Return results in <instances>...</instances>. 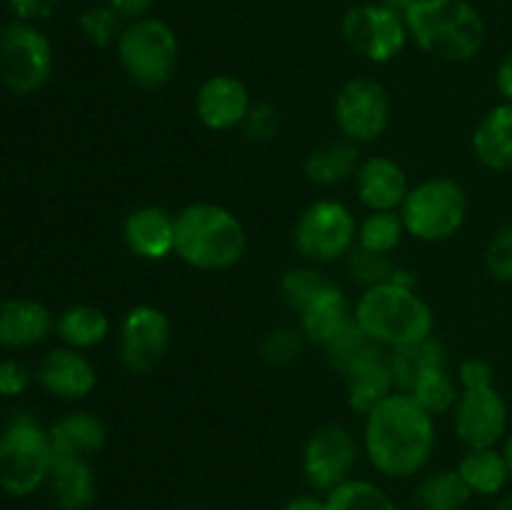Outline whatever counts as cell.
I'll use <instances>...</instances> for the list:
<instances>
[{"instance_id": "cell-1", "label": "cell", "mask_w": 512, "mask_h": 510, "mask_svg": "<svg viewBox=\"0 0 512 510\" xmlns=\"http://www.w3.org/2000/svg\"><path fill=\"white\" fill-rule=\"evenodd\" d=\"M363 418L365 455L380 475L405 480L430 463L438 440L435 415H430L413 395L395 390Z\"/></svg>"}, {"instance_id": "cell-2", "label": "cell", "mask_w": 512, "mask_h": 510, "mask_svg": "<svg viewBox=\"0 0 512 510\" xmlns=\"http://www.w3.org/2000/svg\"><path fill=\"white\" fill-rule=\"evenodd\" d=\"M248 235L233 210L218 203H190L175 215V255L205 273L230 270L243 260Z\"/></svg>"}, {"instance_id": "cell-3", "label": "cell", "mask_w": 512, "mask_h": 510, "mask_svg": "<svg viewBox=\"0 0 512 510\" xmlns=\"http://www.w3.org/2000/svg\"><path fill=\"white\" fill-rule=\"evenodd\" d=\"M403 18L415 45L445 63L473 60L485 45V20L468 0H413Z\"/></svg>"}, {"instance_id": "cell-4", "label": "cell", "mask_w": 512, "mask_h": 510, "mask_svg": "<svg viewBox=\"0 0 512 510\" xmlns=\"http://www.w3.org/2000/svg\"><path fill=\"white\" fill-rule=\"evenodd\" d=\"M355 323L373 343L395 350L433 335L435 315L413 285L388 283L365 288L353 308Z\"/></svg>"}, {"instance_id": "cell-5", "label": "cell", "mask_w": 512, "mask_h": 510, "mask_svg": "<svg viewBox=\"0 0 512 510\" xmlns=\"http://www.w3.org/2000/svg\"><path fill=\"white\" fill-rule=\"evenodd\" d=\"M48 430L30 415H18L0 433V490L10 498H28L48 483L53 468Z\"/></svg>"}, {"instance_id": "cell-6", "label": "cell", "mask_w": 512, "mask_h": 510, "mask_svg": "<svg viewBox=\"0 0 512 510\" xmlns=\"http://www.w3.org/2000/svg\"><path fill=\"white\" fill-rule=\"evenodd\" d=\"M120 68L143 90H160L175 78L180 43L175 30L160 18H140L123 28L118 43Z\"/></svg>"}, {"instance_id": "cell-7", "label": "cell", "mask_w": 512, "mask_h": 510, "mask_svg": "<svg viewBox=\"0 0 512 510\" xmlns=\"http://www.w3.org/2000/svg\"><path fill=\"white\" fill-rule=\"evenodd\" d=\"M405 233L423 243H443L463 228L468 195L458 180L428 178L413 185L400 205Z\"/></svg>"}, {"instance_id": "cell-8", "label": "cell", "mask_w": 512, "mask_h": 510, "mask_svg": "<svg viewBox=\"0 0 512 510\" xmlns=\"http://www.w3.org/2000/svg\"><path fill=\"white\" fill-rule=\"evenodd\" d=\"M53 43L33 23L5 25L0 30V83L15 95H35L53 75Z\"/></svg>"}, {"instance_id": "cell-9", "label": "cell", "mask_w": 512, "mask_h": 510, "mask_svg": "<svg viewBox=\"0 0 512 510\" xmlns=\"http://www.w3.org/2000/svg\"><path fill=\"white\" fill-rule=\"evenodd\" d=\"M293 243L305 263H333L358 245V220L340 200H315L300 213Z\"/></svg>"}, {"instance_id": "cell-10", "label": "cell", "mask_w": 512, "mask_h": 510, "mask_svg": "<svg viewBox=\"0 0 512 510\" xmlns=\"http://www.w3.org/2000/svg\"><path fill=\"white\" fill-rule=\"evenodd\" d=\"M345 43L370 63H390L408 43L405 18L383 3H363L350 8L340 23Z\"/></svg>"}, {"instance_id": "cell-11", "label": "cell", "mask_w": 512, "mask_h": 510, "mask_svg": "<svg viewBox=\"0 0 512 510\" xmlns=\"http://www.w3.org/2000/svg\"><path fill=\"white\" fill-rule=\"evenodd\" d=\"M170 340H173V328L168 315L155 305H135L120 320V363L135 375L153 373L168 355Z\"/></svg>"}, {"instance_id": "cell-12", "label": "cell", "mask_w": 512, "mask_h": 510, "mask_svg": "<svg viewBox=\"0 0 512 510\" xmlns=\"http://www.w3.org/2000/svg\"><path fill=\"white\" fill-rule=\"evenodd\" d=\"M335 123L355 145L378 140L390 123L388 88L373 78L348 80L335 98Z\"/></svg>"}, {"instance_id": "cell-13", "label": "cell", "mask_w": 512, "mask_h": 510, "mask_svg": "<svg viewBox=\"0 0 512 510\" xmlns=\"http://www.w3.org/2000/svg\"><path fill=\"white\" fill-rule=\"evenodd\" d=\"M355 463H358V443L343 425H323L315 430L300 458L308 485L323 495L353 478Z\"/></svg>"}, {"instance_id": "cell-14", "label": "cell", "mask_w": 512, "mask_h": 510, "mask_svg": "<svg viewBox=\"0 0 512 510\" xmlns=\"http://www.w3.org/2000/svg\"><path fill=\"white\" fill-rule=\"evenodd\" d=\"M455 433L468 450L495 448L508 430V405L498 388L460 390L453 408Z\"/></svg>"}, {"instance_id": "cell-15", "label": "cell", "mask_w": 512, "mask_h": 510, "mask_svg": "<svg viewBox=\"0 0 512 510\" xmlns=\"http://www.w3.org/2000/svg\"><path fill=\"white\" fill-rule=\"evenodd\" d=\"M343 378L348 385V405L358 415H368L380 400L398 390L390 350L378 343H368V348L348 365Z\"/></svg>"}, {"instance_id": "cell-16", "label": "cell", "mask_w": 512, "mask_h": 510, "mask_svg": "<svg viewBox=\"0 0 512 510\" xmlns=\"http://www.w3.org/2000/svg\"><path fill=\"white\" fill-rule=\"evenodd\" d=\"M250 105L248 88L235 75H210L195 93V115L213 133L243 125Z\"/></svg>"}, {"instance_id": "cell-17", "label": "cell", "mask_w": 512, "mask_h": 510, "mask_svg": "<svg viewBox=\"0 0 512 510\" xmlns=\"http://www.w3.org/2000/svg\"><path fill=\"white\" fill-rule=\"evenodd\" d=\"M43 390L60 400H83L98 385V370L93 360L75 348H55L40 360L35 373Z\"/></svg>"}, {"instance_id": "cell-18", "label": "cell", "mask_w": 512, "mask_h": 510, "mask_svg": "<svg viewBox=\"0 0 512 510\" xmlns=\"http://www.w3.org/2000/svg\"><path fill=\"white\" fill-rule=\"evenodd\" d=\"M123 240L140 260H165L175 253V215L158 205L135 208L123 223Z\"/></svg>"}, {"instance_id": "cell-19", "label": "cell", "mask_w": 512, "mask_h": 510, "mask_svg": "<svg viewBox=\"0 0 512 510\" xmlns=\"http://www.w3.org/2000/svg\"><path fill=\"white\" fill-rule=\"evenodd\" d=\"M355 190L368 210H400L410 185L398 160L373 155L360 163L355 173Z\"/></svg>"}, {"instance_id": "cell-20", "label": "cell", "mask_w": 512, "mask_h": 510, "mask_svg": "<svg viewBox=\"0 0 512 510\" xmlns=\"http://www.w3.org/2000/svg\"><path fill=\"white\" fill-rule=\"evenodd\" d=\"M53 328V313L40 300L10 298L0 303V348H33L43 343Z\"/></svg>"}, {"instance_id": "cell-21", "label": "cell", "mask_w": 512, "mask_h": 510, "mask_svg": "<svg viewBox=\"0 0 512 510\" xmlns=\"http://www.w3.org/2000/svg\"><path fill=\"white\" fill-rule=\"evenodd\" d=\"M45 485L60 510H88L98 498V478L88 458L55 455Z\"/></svg>"}, {"instance_id": "cell-22", "label": "cell", "mask_w": 512, "mask_h": 510, "mask_svg": "<svg viewBox=\"0 0 512 510\" xmlns=\"http://www.w3.org/2000/svg\"><path fill=\"white\" fill-rule=\"evenodd\" d=\"M298 315L305 340L325 348L353 320V308H350L343 290L330 283Z\"/></svg>"}, {"instance_id": "cell-23", "label": "cell", "mask_w": 512, "mask_h": 510, "mask_svg": "<svg viewBox=\"0 0 512 510\" xmlns=\"http://www.w3.org/2000/svg\"><path fill=\"white\" fill-rule=\"evenodd\" d=\"M50 445L55 455H75V458H90L100 453L108 438L105 423L98 415L88 410H75V413L63 415L48 428Z\"/></svg>"}, {"instance_id": "cell-24", "label": "cell", "mask_w": 512, "mask_h": 510, "mask_svg": "<svg viewBox=\"0 0 512 510\" xmlns=\"http://www.w3.org/2000/svg\"><path fill=\"white\" fill-rule=\"evenodd\" d=\"M473 153L485 168L512 170V103L488 110L473 133Z\"/></svg>"}, {"instance_id": "cell-25", "label": "cell", "mask_w": 512, "mask_h": 510, "mask_svg": "<svg viewBox=\"0 0 512 510\" xmlns=\"http://www.w3.org/2000/svg\"><path fill=\"white\" fill-rule=\"evenodd\" d=\"M390 358H393L395 385L403 393H410L413 385L423 380L428 373H433V370L448 368V350H445V345L435 335L390 350Z\"/></svg>"}, {"instance_id": "cell-26", "label": "cell", "mask_w": 512, "mask_h": 510, "mask_svg": "<svg viewBox=\"0 0 512 510\" xmlns=\"http://www.w3.org/2000/svg\"><path fill=\"white\" fill-rule=\"evenodd\" d=\"M360 150L353 140H330L318 145L305 158V175L315 185H338L343 180L355 178L360 168Z\"/></svg>"}, {"instance_id": "cell-27", "label": "cell", "mask_w": 512, "mask_h": 510, "mask_svg": "<svg viewBox=\"0 0 512 510\" xmlns=\"http://www.w3.org/2000/svg\"><path fill=\"white\" fill-rule=\"evenodd\" d=\"M55 333L68 348L88 350L105 343L110 335V320L95 305H70L55 320Z\"/></svg>"}, {"instance_id": "cell-28", "label": "cell", "mask_w": 512, "mask_h": 510, "mask_svg": "<svg viewBox=\"0 0 512 510\" xmlns=\"http://www.w3.org/2000/svg\"><path fill=\"white\" fill-rule=\"evenodd\" d=\"M460 478L473 495H498L508 485L510 473L505 455L495 448H473L458 463Z\"/></svg>"}, {"instance_id": "cell-29", "label": "cell", "mask_w": 512, "mask_h": 510, "mask_svg": "<svg viewBox=\"0 0 512 510\" xmlns=\"http://www.w3.org/2000/svg\"><path fill=\"white\" fill-rule=\"evenodd\" d=\"M470 488L455 470H435L425 475L415 488V505L420 510H465L468 508Z\"/></svg>"}, {"instance_id": "cell-30", "label": "cell", "mask_w": 512, "mask_h": 510, "mask_svg": "<svg viewBox=\"0 0 512 510\" xmlns=\"http://www.w3.org/2000/svg\"><path fill=\"white\" fill-rule=\"evenodd\" d=\"M328 510H400L398 503L373 480L350 478L325 493Z\"/></svg>"}, {"instance_id": "cell-31", "label": "cell", "mask_w": 512, "mask_h": 510, "mask_svg": "<svg viewBox=\"0 0 512 510\" xmlns=\"http://www.w3.org/2000/svg\"><path fill=\"white\" fill-rule=\"evenodd\" d=\"M405 225L398 210H370L358 223V245L373 253L390 255L403 243Z\"/></svg>"}, {"instance_id": "cell-32", "label": "cell", "mask_w": 512, "mask_h": 510, "mask_svg": "<svg viewBox=\"0 0 512 510\" xmlns=\"http://www.w3.org/2000/svg\"><path fill=\"white\" fill-rule=\"evenodd\" d=\"M408 395H413L430 415H443L455 408V403L460 398V390L458 380L448 373V368H440L425 375L423 380H418Z\"/></svg>"}, {"instance_id": "cell-33", "label": "cell", "mask_w": 512, "mask_h": 510, "mask_svg": "<svg viewBox=\"0 0 512 510\" xmlns=\"http://www.w3.org/2000/svg\"><path fill=\"white\" fill-rule=\"evenodd\" d=\"M328 285L330 280L320 270H315L313 265H298V268H290L283 273V278H280V293H283L285 303L295 313H300Z\"/></svg>"}, {"instance_id": "cell-34", "label": "cell", "mask_w": 512, "mask_h": 510, "mask_svg": "<svg viewBox=\"0 0 512 510\" xmlns=\"http://www.w3.org/2000/svg\"><path fill=\"white\" fill-rule=\"evenodd\" d=\"M78 28L80 33H83V38L88 40V43H93L95 48H108V45L118 43L125 25L123 18L105 3L83 10L78 18Z\"/></svg>"}, {"instance_id": "cell-35", "label": "cell", "mask_w": 512, "mask_h": 510, "mask_svg": "<svg viewBox=\"0 0 512 510\" xmlns=\"http://www.w3.org/2000/svg\"><path fill=\"white\" fill-rule=\"evenodd\" d=\"M305 335L303 330L295 328H273L263 335L258 345L260 358L273 368H288L303 355Z\"/></svg>"}, {"instance_id": "cell-36", "label": "cell", "mask_w": 512, "mask_h": 510, "mask_svg": "<svg viewBox=\"0 0 512 510\" xmlns=\"http://www.w3.org/2000/svg\"><path fill=\"white\" fill-rule=\"evenodd\" d=\"M348 255L350 275H353L355 283H360L363 288H373V285L393 280L395 265L393 260H390V255L373 253V250H365L360 248V245H355Z\"/></svg>"}, {"instance_id": "cell-37", "label": "cell", "mask_w": 512, "mask_h": 510, "mask_svg": "<svg viewBox=\"0 0 512 510\" xmlns=\"http://www.w3.org/2000/svg\"><path fill=\"white\" fill-rule=\"evenodd\" d=\"M368 343H373V340L363 333V328H360L353 318L328 345H325V355H328L330 368L338 375H343L345 370H348V365L368 348Z\"/></svg>"}, {"instance_id": "cell-38", "label": "cell", "mask_w": 512, "mask_h": 510, "mask_svg": "<svg viewBox=\"0 0 512 510\" xmlns=\"http://www.w3.org/2000/svg\"><path fill=\"white\" fill-rule=\"evenodd\" d=\"M485 268L500 283H512V223L500 228L485 250Z\"/></svg>"}, {"instance_id": "cell-39", "label": "cell", "mask_w": 512, "mask_h": 510, "mask_svg": "<svg viewBox=\"0 0 512 510\" xmlns=\"http://www.w3.org/2000/svg\"><path fill=\"white\" fill-rule=\"evenodd\" d=\"M243 130L255 143H270L280 133V113L270 103L250 105L243 120Z\"/></svg>"}, {"instance_id": "cell-40", "label": "cell", "mask_w": 512, "mask_h": 510, "mask_svg": "<svg viewBox=\"0 0 512 510\" xmlns=\"http://www.w3.org/2000/svg\"><path fill=\"white\" fill-rule=\"evenodd\" d=\"M33 373L28 365L18 358H5L0 360V395L3 398H15L28 390Z\"/></svg>"}, {"instance_id": "cell-41", "label": "cell", "mask_w": 512, "mask_h": 510, "mask_svg": "<svg viewBox=\"0 0 512 510\" xmlns=\"http://www.w3.org/2000/svg\"><path fill=\"white\" fill-rule=\"evenodd\" d=\"M458 385L460 390H480V388H493L495 373L493 365L483 358H468L460 363L458 368Z\"/></svg>"}, {"instance_id": "cell-42", "label": "cell", "mask_w": 512, "mask_h": 510, "mask_svg": "<svg viewBox=\"0 0 512 510\" xmlns=\"http://www.w3.org/2000/svg\"><path fill=\"white\" fill-rule=\"evenodd\" d=\"M10 10L23 23H35V20H45L58 10L60 0H8Z\"/></svg>"}, {"instance_id": "cell-43", "label": "cell", "mask_w": 512, "mask_h": 510, "mask_svg": "<svg viewBox=\"0 0 512 510\" xmlns=\"http://www.w3.org/2000/svg\"><path fill=\"white\" fill-rule=\"evenodd\" d=\"M105 3H108L120 18L133 23V20H140L148 15V10L153 8L155 0H105Z\"/></svg>"}, {"instance_id": "cell-44", "label": "cell", "mask_w": 512, "mask_h": 510, "mask_svg": "<svg viewBox=\"0 0 512 510\" xmlns=\"http://www.w3.org/2000/svg\"><path fill=\"white\" fill-rule=\"evenodd\" d=\"M283 510H328V500H325V495L320 498V495L315 493H303L290 498L288 503L283 505Z\"/></svg>"}, {"instance_id": "cell-45", "label": "cell", "mask_w": 512, "mask_h": 510, "mask_svg": "<svg viewBox=\"0 0 512 510\" xmlns=\"http://www.w3.org/2000/svg\"><path fill=\"white\" fill-rule=\"evenodd\" d=\"M495 83H498V90L505 98V103H512V53L505 55L503 63H500L498 80Z\"/></svg>"}, {"instance_id": "cell-46", "label": "cell", "mask_w": 512, "mask_h": 510, "mask_svg": "<svg viewBox=\"0 0 512 510\" xmlns=\"http://www.w3.org/2000/svg\"><path fill=\"white\" fill-rule=\"evenodd\" d=\"M380 3L388 5L390 10H395V13L405 15V10L410 8V3H413V0H380Z\"/></svg>"}, {"instance_id": "cell-47", "label": "cell", "mask_w": 512, "mask_h": 510, "mask_svg": "<svg viewBox=\"0 0 512 510\" xmlns=\"http://www.w3.org/2000/svg\"><path fill=\"white\" fill-rule=\"evenodd\" d=\"M503 455H505V463H508V473H510V480H512V435H510L508 445H505Z\"/></svg>"}, {"instance_id": "cell-48", "label": "cell", "mask_w": 512, "mask_h": 510, "mask_svg": "<svg viewBox=\"0 0 512 510\" xmlns=\"http://www.w3.org/2000/svg\"><path fill=\"white\" fill-rule=\"evenodd\" d=\"M495 510H512V493L503 495V498H500V503H498V508H495Z\"/></svg>"}]
</instances>
